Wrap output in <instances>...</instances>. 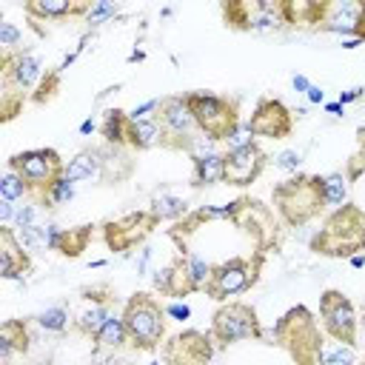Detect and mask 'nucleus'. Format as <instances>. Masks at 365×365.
<instances>
[{
	"mask_svg": "<svg viewBox=\"0 0 365 365\" xmlns=\"http://www.w3.org/2000/svg\"><path fill=\"white\" fill-rule=\"evenodd\" d=\"M185 100H188V108H191L202 137L217 143V140H228L240 128L234 100H225V97H217L208 91H191V94H185Z\"/></svg>",
	"mask_w": 365,
	"mask_h": 365,
	"instance_id": "7ed1b4c3",
	"label": "nucleus"
},
{
	"mask_svg": "<svg viewBox=\"0 0 365 365\" xmlns=\"http://www.w3.org/2000/svg\"><path fill=\"white\" fill-rule=\"evenodd\" d=\"M3 74L9 83H14L20 91L34 88V83L43 74L40 60L31 51H17V54H3Z\"/></svg>",
	"mask_w": 365,
	"mask_h": 365,
	"instance_id": "ddd939ff",
	"label": "nucleus"
},
{
	"mask_svg": "<svg viewBox=\"0 0 365 365\" xmlns=\"http://www.w3.org/2000/svg\"><path fill=\"white\" fill-rule=\"evenodd\" d=\"M37 208L34 205H20L17 214H14V228H29V225H37Z\"/></svg>",
	"mask_w": 365,
	"mask_h": 365,
	"instance_id": "f704fd0d",
	"label": "nucleus"
},
{
	"mask_svg": "<svg viewBox=\"0 0 365 365\" xmlns=\"http://www.w3.org/2000/svg\"><path fill=\"white\" fill-rule=\"evenodd\" d=\"M103 134L108 143H125V134H128V114L123 111H108L106 114V123H103Z\"/></svg>",
	"mask_w": 365,
	"mask_h": 365,
	"instance_id": "393cba45",
	"label": "nucleus"
},
{
	"mask_svg": "<svg viewBox=\"0 0 365 365\" xmlns=\"http://www.w3.org/2000/svg\"><path fill=\"white\" fill-rule=\"evenodd\" d=\"M322 362L325 365H356V351L348 342H336L322 351Z\"/></svg>",
	"mask_w": 365,
	"mask_h": 365,
	"instance_id": "cd10ccee",
	"label": "nucleus"
},
{
	"mask_svg": "<svg viewBox=\"0 0 365 365\" xmlns=\"http://www.w3.org/2000/svg\"><path fill=\"white\" fill-rule=\"evenodd\" d=\"M94 128H97V125H94V120H83V123H80V134H83V137H86V134H91Z\"/></svg>",
	"mask_w": 365,
	"mask_h": 365,
	"instance_id": "c03bdc74",
	"label": "nucleus"
},
{
	"mask_svg": "<svg viewBox=\"0 0 365 365\" xmlns=\"http://www.w3.org/2000/svg\"><path fill=\"white\" fill-rule=\"evenodd\" d=\"M20 29L14 26V23H9V20H0V46L6 48V54L11 51V48H17L20 46Z\"/></svg>",
	"mask_w": 365,
	"mask_h": 365,
	"instance_id": "473e14b6",
	"label": "nucleus"
},
{
	"mask_svg": "<svg viewBox=\"0 0 365 365\" xmlns=\"http://www.w3.org/2000/svg\"><path fill=\"white\" fill-rule=\"evenodd\" d=\"M208 334H211L214 342L231 345V342H240V339L262 336V328H259V319H257L254 308H248L245 302H228L214 314V322H211Z\"/></svg>",
	"mask_w": 365,
	"mask_h": 365,
	"instance_id": "0eeeda50",
	"label": "nucleus"
},
{
	"mask_svg": "<svg viewBox=\"0 0 365 365\" xmlns=\"http://www.w3.org/2000/svg\"><path fill=\"white\" fill-rule=\"evenodd\" d=\"M29 348V334H26V325L20 319H9L0 325V359L3 365L11 362V354L14 351H26Z\"/></svg>",
	"mask_w": 365,
	"mask_h": 365,
	"instance_id": "6ab92c4d",
	"label": "nucleus"
},
{
	"mask_svg": "<svg viewBox=\"0 0 365 365\" xmlns=\"http://www.w3.org/2000/svg\"><path fill=\"white\" fill-rule=\"evenodd\" d=\"M319 317H322L325 331H328L336 342L354 345V339H356V314H354V305H351L339 291H325V294H322Z\"/></svg>",
	"mask_w": 365,
	"mask_h": 365,
	"instance_id": "1a4fd4ad",
	"label": "nucleus"
},
{
	"mask_svg": "<svg viewBox=\"0 0 365 365\" xmlns=\"http://www.w3.org/2000/svg\"><path fill=\"white\" fill-rule=\"evenodd\" d=\"M148 257H151V251H148V248H143V251H140V259H137V271H140V274L145 271V265H148Z\"/></svg>",
	"mask_w": 365,
	"mask_h": 365,
	"instance_id": "79ce46f5",
	"label": "nucleus"
},
{
	"mask_svg": "<svg viewBox=\"0 0 365 365\" xmlns=\"http://www.w3.org/2000/svg\"><path fill=\"white\" fill-rule=\"evenodd\" d=\"M23 194H29V185L23 182V177L14 174V171H6V174L0 177V200L17 202Z\"/></svg>",
	"mask_w": 365,
	"mask_h": 365,
	"instance_id": "bb28decb",
	"label": "nucleus"
},
{
	"mask_svg": "<svg viewBox=\"0 0 365 365\" xmlns=\"http://www.w3.org/2000/svg\"><path fill=\"white\" fill-rule=\"evenodd\" d=\"M9 171L20 174L23 182L29 185V191L46 194L48 185L66 174V165L54 148H29L9 160Z\"/></svg>",
	"mask_w": 365,
	"mask_h": 365,
	"instance_id": "39448f33",
	"label": "nucleus"
},
{
	"mask_svg": "<svg viewBox=\"0 0 365 365\" xmlns=\"http://www.w3.org/2000/svg\"><path fill=\"white\" fill-rule=\"evenodd\" d=\"M37 325L46 328V331H63L68 325V311L66 308H46L40 317H37Z\"/></svg>",
	"mask_w": 365,
	"mask_h": 365,
	"instance_id": "7c9ffc66",
	"label": "nucleus"
},
{
	"mask_svg": "<svg viewBox=\"0 0 365 365\" xmlns=\"http://www.w3.org/2000/svg\"><path fill=\"white\" fill-rule=\"evenodd\" d=\"M305 97H308V103H322V100H325V91H322L319 86L311 83V88L305 91Z\"/></svg>",
	"mask_w": 365,
	"mask_h": 365,
	"instance_id": "58836bf2",
	"label": "nucleus"
},
{
	"mask_svg": "<svg viewBox=\"0 0 365 365\" xmlns=\"http://www.w3.org/2000/svg\"><path fill=\"white\" fill-rule=\"evenodd\" d=\"M94 342H97V345H103V348H117V345L128 342V334H125V322H123V317H111V314H108V319L103 322V328L94 334Z\"/></svg>",
	"mask_w": 365,
	"mask_h": 365,
	"instance_id": "412c9836",
	"label": "nucleus"
},
{
	"mask_svg": "<svg viewBox=\"0 0 365 365\" xmlns=\"http://www.w3.org/2000/svg\"><path fill=\"white\" fill-rule=\"evenodd\" d=\"M157 120H160V128H163V145H168V148H188L191 151V145L202 137L185 97L160 100Z\"/></svg>",
	"mask_w": 365,
	"mask_h": 365,
	"instance_id": "423d86ee",
	"label": "nucleus"
},
{
	"mask_svg": "<svg viewBox=\"0 0 365 365\" xmlns=\"http://www.w3.org/2000/svg\"><path fill=\"white\" fill-rule=\"evenodd\" d=\"M365 245V214L354 205H342L331 214L325 228L314 237V248L328 257H348Z\"/></svg>",
	"mask_w": 365,
	"mask_h": 365,
	"instance_id": "f257e3e1",
	"label": "nucleus"
},
{
	"mask_svg": "<svg viewBox=\"0 0 365 365\" xmlns=\"http://www.w3.org/2000/svg\"><path fill=\"white\" fill-rule=\"evenodd\" d=\"M182 268H185V277H188V282H191V288L197 291V288H205L208 285V279H211V271H214V265H208L202 257H197V254H185L182 257Z\"/></svg>",
	"mask_w": 365,
	"mask_h": 365,
	"instance_id": "5701e85b",
	"label": "nucleus"
},
{
	"mask_svg": "<svg viewBox=\"0 0 365 365\" xmlns=\"http://www.w3.org/2000/svg\"><path fill=\"white\" fill-rule=\"evenodd\" d=\"M91 237V228L88 225H80V228H68V231H60V242H57V251L68 254V257H77L86 242Z\"/></svg>",
	"mask_w": 365,
	"mask_h": 365,
	"instance_id": "b1692460",
	"label": "nucleus"
},
{
	"mask_svg": "<svg viewBox=\"0 0 365 365\" xmlns=\"http://www.w3.org/2000/svg\"><path fill=\"white\" fill-rule=\"evenodd\" d=\"M151 365H160V362H151Z\"/></svg>",
	"mask_w": 365,
	"mask_h": 365,
	"instance_id": "09e8293b",
	"label": "nucleus"
},
{
	"mask_svg": "<svg viewBox=\"0 0 365 365\" xmlns=\"http://www.w3.org/2000/svg\"><path fill=\"white\" fill-rule=\"evenodd\" d=\"M362 14L365 3L362 0H336V3H319V29L334 31L342 37H359L362 31Z\"/></svg>",
	"mask_w": 365,
	"mask_h": 365,
	"instance_id": "9b49d317",
	"label": "nucleus"
},
{
	"mask_svg": "<svg viewBox=\"0 0 365 365\" xmlns=\"http://www.w3.org/2000/svg\"><path fill=\"white\" fill-rule=\"evenodd\" d=\"M148 220H154V214H128V217H123V220H117V222H108V225H106V240H108V245H111L114 251H123V248L137 245L145 231H134V225H143V222H148Z\"/></svg>",
	"mask_w": 365,
	"mask_h": 365,
	"instance_id": "2eb2a0df",
	"label": "nucleus"
},
{
	"mask_svg": "<svg viewBox=\"0 0 365 365\" xmlns=\"http://www.w3.org/2000/svg\"><path fill=\"white\" fill-rule=\"evenodd\" d=\"M356 46H362V37H345L342 40V48H356Z\"/></svg>",
	"mask_w": 365,
	"mask_h": 365,
	"instance_id": "37998d69",
	"label": "nucleus"
},
{
	"mask_svg": "<svg viewBox=\"0 0 365 365\" xmlns=\"http://www.w3.org/2000/svg\"><path fill=\"white\" fill-rule=\"evenodd\" d=\"M123 322H125V334H128V342L140 351H151L160 345L163 339V308L148 297V294H134L128 302H125V311H123Z\"/></svg>",
	"mask_w": 365,
	"mask_h": 365,
	"instance_id": "20e7f679",
	"label": "nucleus"
},
{
	"mask_svg": "<svg viewBox=\"0 0 365 365\" xmlns=\"http://www.w3.org/2000/svg\"><path fill=\"white\" fill-rule=\"evenodd\" d=\"M88 3H71V0H34L26 3V14L40 20H60L68 14H88Z\"/></svg>",
	"mask_w": 365,
	"mask_h": 365,
	"instance_id": "dca6fc26",
	"label": "nucleus"
},
{
	"mask_svg": "<svg viewBox=\"0 0 365 365\" xmlns=\"http://www.w3.org/2000/svg\"><path fill=\"white\" fill-rule=\"evenodd\" d=\"M23 271H29V254L17 240L14 228H3L0 231V277L3 279H14Z\"/></svg>",
	"mask_w": 365,
	"mask_h": 365,
	"instance_id": "4468645a",
	"label": "nucleus"
},
{
	"mask_svg": "<svg viewBox=\"0 0 365 365\" xmlns=\"http://www.w3.org/2000/svg\"><path fill=\"white\" fill-rule=\"evenodd\" d=\"M165 314L182 322V319H188V317H191V308H188L185 302H174V305H168V308H165Z\"/></svg>",
	"mask_w": 365,
	"mask_h": 365,
	"instance_id": "e433bc0d",
	"label": "nucleus"
},
{
	"mask_svg": "<svg viewBox=\"0 0 365 365\" xmlns=\"http://www.w3.org/2000/svg\"><path fill=\"white\" fill-rule=\"evenodd\" d=\"M299 163H302V154H299V151H294V148L279 151V154L274 157V165H277V168H282V171H297V168H299Z\"/></svg>",
	"mask_w": 365,
	"mask_h": 365,
	"instance_id": "72a5a7b5",
	"label": "nucleus"
},
{
	"mask_svg": "<svg viewBox=\"0 0 365 365\" xmlns=\"http://www.w3.org/2000/svg\"><path fill=\"white\" fill-rule=\"evenodd\" d=\"M106 319H108V311H106L103 305H94V308H88V311L77 319V328H80L86 336H91V339H94V334L103 328V322H106Z\"/></svg>",
	"mask_w": 365,
	"mask_h": 365,
	"instance_id": "c85d7f7f",
	"label": "nucleus"
},
{
	"mask_svg": "<svg viewBox=\"0 0 365 365\" xmlns=\"http://www.w3.org/2000/svg\"><path fill=\"white\" fill-rule=\"evenodd\" d=\"M125 143H131L134 148H154L163 143V128L157 117L148 120H128V134Z\"/></svg>",
	"mask_w": 365,
	"mask_h": 365,
	"instance_id": "a211bd4d",
	"label": "nucleus"
},
{
	"mask_svg": "<svg viewBox=\"0 0 365 365\" xmlns=\"http://www.w3.org/2000/svg\"><path fill=\"white\" fill-rule=\"evenodd\" d=\"M117 14V3H108V0H97L91 9H88V14H86V23H91V26H97V23H106L108 17H114Z\"/></svg>",
	"mask_w": 365,
	"mask_h": 365,
	"instance_id": "2f4dec72",
	"label": "nucleus"
},
{
	"mask_svg": "<svg viewBox=\"0 0 365 365\" xmlns=\"http://www.w3.org/2000/svg\"><path fill=\"white\" fill-rule=\"evenodd\" d=\"M151 214H154L157 220H174V217H182V214H185V200L163 194V197H157V200H154Z\"/></svg>",
	"mask_w": 365,
	"mask_h": 365,
	"instance_id": "a878e982",
	"label": "nucleus"
},
{
	"mask_svg": "<svg viewBox=\"0 0 365 365\" xmlns=\"http://www.w3.org/2000/svg\"><path fill=\"white\" fill-rule=\"evenodd\" d=\"M222 177H225V157L222 154L208 151V154H197L194 157V185L197 188L222 182Z\"/></svg>",
	"mask_w": 365,
	"mask_h": 365,
	"instance_id": "f3484780",
	"label": "nucleus"
},
{
	"mask_svg": "<svg viewBox=\"0 0 365 365\" xmlns=\"http://www.w3.org/2000/svg\"><path fill=\"white\" fill-rule=\"evenodd\" d=\"M345 197H348V180L342 174L322 177V205L325 208H342Z\"/></svg>",
	"mask_w": 365,
	"mask_h": 365,
	"instance_id": "4be33fe9",
	"label": "nucleus"
},
{
	"mask_svg": "<svg viewBox=\"0 0 365 365\" xmlns=\"http://www.w3.org/2000/svg\"><path fill=\"white\" fill-rule=\"evenodd\" d=\"M291 86H294L297 91H308V88H311V80H308L305 74H294V80H291Z\"/></svg>",
	"mask_w": 365,
	"mask_h": 365,
	"instance_id": "a19ab883",
	"label": "nucleus"
},
{
	"mask_svg": "<svg viewBox=\"0 0 365 365\" xmlns=\"http://www.w3.org/2000/svg\"><path fill=\"white\" fill-rule=\"evenodd\" d=\"M254 279H257V262L242 259V257H231L228 262L214 265L205 291H208L214 299H228V297H234V294L248 291V288L254 285Z\"/></svg>",
	"mask_w": 365,
	"mask_h": 365,
	"instance_id": "6e6552de",
	"label": "nucleus"
},
{
	"mask_svg": "<svg viewBox=\"0 0 365 365\" xmlns=\"http://www.w3.org/2000/svg\"><path fill=\"white\" fill-rule=\"evenodd\" d=\"M351 265H354V268H362V265H365V254H354V257H351Z\"/></svg>",
	"mask_w": 365,
	"mask_h": 365,
	"instance_id": "49530a36",
	"label": "nucleus"
},
{
	"mask_svg": "<svg viewBox=\"0 0 365 365\" xmlns=\"http://www.w3.org/2000/svg\"><path fill=\"white\" fill-rule=\"evenodd\" d=\"M222 157H225V177H222V182L237 185V188L251 185L262 174L265 160H268L265 151L257 143H248V145H240V148H228Z\"/></svg>",
	"mask_w": 365,
	"mask_h": 365,
	"instance_id": "9d476101",
	"label": "nucleus"
},
{
	"mask_svg": "<svg viewBox=\"0 0 365 365\" xmlns=\"http://www.w3.org/2000/svg\"><path fill=\"white\" fill-rule=\"evenodd\" d=\"M100 165H103V154H100L97 148H86V151H80V154H74V157L68 160V165H66V180H71V182L88 180V177H94V174L100 171Z\"/></svg>",
	"mask_w": 365,
	"mask_h": 365,
	"instance_id": "aec40b11",
	"label": "nucleus"
},
{
	"mask_svg": "<svg viewBox=\"0 0 365 365\" xmlns=\"http://www.w3.org/2000/svg\"><path fill=\"white\" fill-rule=\"evenodd\" d=\"M157 108H160V100H145L143 106H137V108L128 111V120H148L151 111H157Z\"/></svg>",
	"mask_w": 365,
	"mask_h": 365,
	"instance_id": "c9c22d12",
	"label": "nucleus"
},
{
	"mask_svg": "<svg viewBox=\"0 0 365 365\" xmlns=\"http://www.w3.org/2000/svg\"><path fill=\"white\" fill-rule=\"evenodd\" d=\"M291 111L279 103V100H271V97H262L251 114V120L245 123V128L251 131V137H288L291 134Z\"/></svg>",
	"mask_w": 365,
	"mask_h": 365,
	"instance_id": "f8f14e48",
	"label": "nucleus"
},
{
	"mask_svg": "<svg viewBox=\"0 0 365 365\" xmlns=\"http://www.w3.org/2000/svg\"><path fill=\"white\" fill-rule=\"evenodd\" d=\"M274 205L288 225H302L317 217L322 205V177H294L274 188Z\"/></svg>",
	"mask_w": 365,
	"mask_h": 365,
	"instance_id": "f03ea898",
	"label": "nucleus"
},
{
	"mask_svg": "<svg viewBox=\"0 0 365 365\" xmlns=\"http://www.w3.org/2000/svg\"><path fill=\"white\" fill-rule=\"evenodd\" d=\"M342 108H345V106H339V103H328V106H325V111H328V114H336V117L342 114Z\"/></svg>",
	"mask_w": 365,
	"mask_h": 365,
	"instance_id": "a18cd8bd",
	"label": "nucleus"
},
{
	"mask_svg": "<svg viewBox=\"0 0 365 365\" xmlns=\"http://www.w3.org/2000/svg\"><path fill=\"white\" fill-rule=\"evenodd\" d=\"M43 197H46L48 205H63V202H68V200L74 197V182L66 180V174H63V177H57V180L48 185V191H46Z\"/></svg>",
	"mask_w": 365,
	"mask_h": 365,
	"instance_id": "c756f323",
	"label": "nucleus"
},
{
	"mask_svg": "<svg viewBox=\"0 0 365 365\" xmlns=\"http://www.w3.org/2000/svg\"><path fill=\"white\" fill-rule=\"evenodd\" d=\"M14 214H17L14 202H9V200H0V220H3V222H14Z\"/></svg>",
	"mask_w": 365,
	"mask_h": 365,
	"instance_id": "4c0bfd02",
	"label": "nucleus"
},
{
	"mask_svg": "<svg viewBox=\"0 0 365 365\" xmlns=\"http://www.w3.org/2000/svg\"><path fill=\"white\" fill-rule=\"evenodd\" d=\"M359 37H362V43H365V14H362V31H359Z\"/></svg>",
	"mask_w": 365,
	"mask_h": 365,
	"instance_id": "de8ad7c7",
	"label": "nucleus"
},
{
	"mask_svg": "<svg viewBox=\"0 0 365 365\" xmlns=\"http://www.w3.org/2000/svg\"><path fill=\"white\" fill-rule=\"evenodd\" d=\"M362 91H365V88H351V91L339 94V100H336V103H339V106H345V103H354V100H359V97H362Z\"/></svg>",
	"mask_w": 365,
	"mask_h": 365,
	"instance_id": "ea45409f",
	"label": "nucleus"
}]
</instances>
